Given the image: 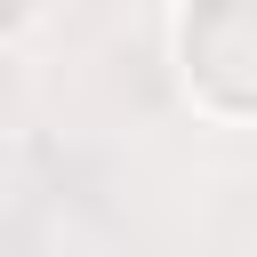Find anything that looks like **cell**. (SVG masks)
<instances>
[{"instance_id": "cell-1", "label": "cell", "mask_w": 257, "mask_h": 257, "mask_svg": "<svg viewBox=\"0 0 257 257\" xmlns=\"http://www.w3.org/2000/svg\"><path fill=\"white\" fill-rule=\"evenodd\" d=\"M24 16H32V0H0V32H16Z\"/></svg>"}]
</instances>
